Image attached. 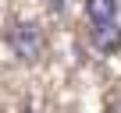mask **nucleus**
Masks as SVG:
<instances>
[{
  "instance_id": "1",
  "label": "nucleus",
  "mask_w": 121,
  "mask_h": 113,
  "mask_svg": "<svg viewBox=\"0 0 121 113\" xmlns=\"http://www.w3.org/2000/svg\"><path fill=\"white\" fill-rule=\"evenodd\" d=\"M7 46L14 49V56H18V60L32 64V60H39V56H43L46 39H43L39 25H32V21H14V25L7 28Z\"/></svg>"
},
{
  "instance_id": "2",
  "label": "nucleus",
  "mask_w": 121,
  "mask_h": 113,
  "mask_svg": "<svg viewBox=\"0 0 121 113\" xmlns=\"http://www.w3.org/2000/svg\"><path fill=\"white\" fill-rule=\"evenodd\" d=\"M89 39H93V46L100 53H114L121 46V28H117V21H100V25H93Z\"/></svg>"
},
{
  "instance_id": "3",
  "label": "nucleus",
  "mask_w": 121,
  "mask_h": 113,
  "mask_svg": "<svg viewBox=\"0 0 121 113\" xmlns=\"http://www.w3.org/2000/svg\"><path fill=\"white\" fill-rule=\"evenodd\" d=\"M86 18L93 25L100 21H117V0H86Z\"/></svg>"
},
{
  "instance_id": "4",
  "label": "nucleus",
  "mask_w": 121,
  "mask_h": 113,
  "mask_svg": "<svg viewBox=\"0 0 121 113\" xmlns=\"http://www.w3.org/2000/svg\"><path fill=\"white\" fill-rule=\"evenodd\" d=\"M46 4H50V11H60V7H64V0H46Z\"/></svg>"
}]
</instances>
